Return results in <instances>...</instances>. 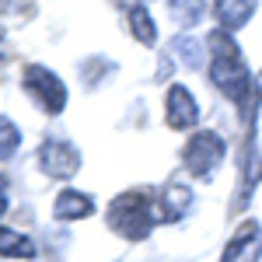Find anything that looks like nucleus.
<instances>
[{"label": "nucleus", "instance_id": "4", "mask_svg": "<svg viewBox=\"0 0 262 262\" xmlns=\"http://www.w3.org/2000/svg\"><path fill=\"white\" fill-rule=\"evenodd\" d=\"M25 91L39 101L46 112H60L67 105V88L56 74H49L46 67H28L25 70Z\"/></svg>", "mask_w": 262, "mask_h": 262}, {"label": "nucleus", "instance_id": "14", "mask_svg": "<svg viewBox=\"0 0 262 262\" xmlns=\"http://www.w3.org/2000/svg\"><path fill=\"white\" fill-rule=\"evenodd\" d=\"M4 210H7V179L0 175V217H4Z\"/></svg>", "mask_w": 262, "mask_h": 262}, {"label": "nucleus", "instance_id": "9", "mask_svg": "<svg viewBox=\"0 0 262 262\" xmlns=\"http://www.w3.org/2000/svg\"><path fill=\"white\" fill-rule=\"evenodd\" d=\"M252 7H255V0H213V11H217V18L221 25L231 32V28H242L248 14H252Z\"/></svg>", "mask_w": 262, "mask_h": 262}, {"label": "nucleus", "instance_id": "3", "mask_svg": "<svg viewBox=\"0 0 262 262\" xmlns=\"http://www.w3.org/2000/svg\"><path fill=\"white\" fill-rule=\"evenodd\" d=\"M224 161V140L217 133H196L185 143V168L200 179H210Z\"/></svg>", "mask_w": 262, "mask_h": 262}, {"label": "nucleus", "instance_id": "12", "mask_svg": "<svg viewBox=\"0 0 262 262\" xmlns=\"http://www.w3.org/2000/svg\"><path fill=\"white\" fill-rule=\"evenodd\" d=\"M168 7L179 18V25H196L203 14V0H168Z\"/></svg>", "mask_w": 262, "mask_h": 262}, {"label": "nucleus", "instance_id": "7", "mask_svg": "<svg viewBox=\"0 0 262 262\" xmlns=\"http://www.w3.org/2000/svg\"><path fill=\"white\" fill-rule=\"evenodd\" d=\"M164 119H168V126H171V129H189L192 122L200 119L196 98H192L182 84H175V88L168 91V108H164Z\"/></svg>", "mask_w": 262, "mask_h": 262}, {"label": "nucleus", "instance_id": "11", "mask_svg": "<svg viewBox=\"0 0 262 262\" xmlns=\"http://www.w3.org/2000/svg\"><path fill=\"white\" fill-rule=\"evenodd\" d=\"M21 147V133L11 119H0V161L14 158V150Z\"/></svg>", "mask_w": 262, "mask_h": 262}, {"label": "nucleus", "instance_id": "1", "mask_svg": "<svg viewBox=\"0 0 262 262\" xmlns=\"http://www.w3.org/2000/svg\"><path fill=\"white\" fill-rule=\"evenodd\" d=\"M161 221V203H150L143 192H122L108 206V224L126 242H140L150 234V227Z\"/></svg>", "mask_w": 262, "mask_h": 262}, {"label": "nucleus", "instance_id": "10", "mask_svg": "<svg viewBox=\"0 0 262 262\" xmlns=\"http://www.w3.org/2000/svg\"><path fill=\"white\" fill-rule=\"evenodd\" d=\"M0 255H14V259H32L35 255V248H32V242L25 238V234H18V231H0Z\"/></svg>", "mask_w": 262, "mask_h": 262}, {"label": "nucleus", "instance_id": "5", "mask_svg": "<svg viewBox=\"0 0 262 262\" xmlns=\"http://www.w3.org/2000/svg\"><path fill=\"white\" fill-rule=\"evenodd\" d=\"M39 161L46 168V175L53 179H70L77 168H81V154L74 150V143L67 140H46L39 150Z\"/></svg>", "mask_w": 262, "mask_h": 262}, {"label": "nucleus", "instance_id": "13", "mask_svg": "<svg viewBox=\"0 0 262 262\" xmlns=\"http://www.w3.org/2000/svg\"><path fill=\"white\" fill-rule=\"evenodd\" d=\"M129 28H133V35L140 42H154V25H150V14L143 7H133L129 11Z\"/></svg>", "mask_w": 262, "mask_h": 262}, {"label": "nucleus", "instance_id": "2", "mask_svg": "<svg viewBox=\"0 0 262 262\" xmlns=\"http://www.w3.org/2000/svg\"><path fill=\"white\" fill-rule=\"evenodd\" d=\"M210 56H213V84L221 88L227 98L245 101L248 67H245L238 46L227 39V32H213V35H210Z\"/></svg>", "mask_w": 262, "mask_h": 262}, {"label": "nucleus", "instance_id": "6", "mask_svg": "<svg viewBox=\"0 0 262 262\" xmlns=\"http://www.w3.org/2000/svg\"><path fill=\"white\" fill-rule=\"evenodd\" d=\"M259 255H262V227L255 221H248L238 227V234L224 248L221 262H259Z\"/></svg>", "mask_w": 262, "mask_h": 262}, {"label": "nucleus", "instance_id": "8", "mask_svg": "<svg viewBox=\"0 0 262 262\" xmlns=\"http://www.w3.org/2000/svg\"><path fill=\"white\" fill-rule=\"evenodd\" d=\"M91 210H95V200L91 196H84L77 189H63L60 196H56L53 217L56 221H81V217H91Z\"/></svg>", "mask_w": 262, "mask_h": 262}]
</instances>
